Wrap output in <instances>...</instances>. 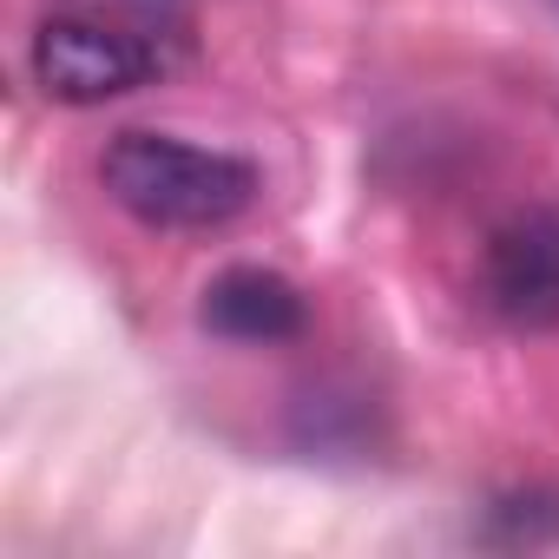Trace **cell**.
Wrapping results in <instances>:
<instances>
[{"instance_id":"obj_1","label":"cell","mask_w":559,"mask_h":559,"mask_svg":"<svg viewBox=\"0 0 559 559\" xmlns=\"http://www.w3.org/2000/svg\"><path fill=\"white\" fill-rule=\"evenodd\" d=\"M99 185L126 217H139L152 230H224L263 191L250 158L191 145L178 132H145V126L119 132L99 152Z\"/></svg>"},{"instance_id":"obj_2","label":"cell","mask_w":559,"mask_h":559,"mask_svg":"<svg viewBox=\"0 0 559 559\" xmlns=\"http://www.w3.org/2000/svg\"><path fill=\"white\" fill-rule=\"evenodd\" d=\"M158 73H165V53H158L152 27L112 21L93 8L47 14L34 34V80L60 106H106V99L152 86Z\"/></svg>"},{"instance_id":"obj_3","label":"cell","mask_w":559,"mask_h":559,"mask_svg":"<svg viewBox=\"0 0 559 559\" xmlns=\"http://www.w3.org/2000/svg\"><path fill=\"white\" fill-rule=\"evenodd\" d=\"M480 304L507 330H559V198H533L487 230Z\"/></svg>"},{"instance_id":"obj_4","label":"cell","mask_w":559,"mask_h":559,"mask_svg":"<svg viewBox=\"0 0 559 559\" xmlns=\"http://www.w3.org/2000/svg\"><path fill=\"white\" fill-rule=\"evenodd\" d=\"M198 323L224 343H297L310 330V304L290 284L284 270H263V263H230L204 284Z\"/></svg>"},{"instance_id":"obj_5","label":"cell","mask_w":559,"mask_h":559,"mask_svg":"<svg viewBox=\"0 0 559 559\" xmlns=\"http://www.w3.org/2000/svg\"><path fill=\"white\" fill-rule=\"evenodd\" d=\"M480 539H487V546H559V493H546V487L500 493V500L487 507Z\"/></svg>"},{"instance_id":"obj_6","label":"cell","mask_w":559,"mask_h":559,"mask_svg":"<svg viewBox=\"0 0 559 559\" xmlns=\"http://www.w3.org/2000/svg\"><path fill=\"white\" fill-rule=\"evenodd\" d=\"M73 8H93V14H112V21H165L178 0H73Z\"/></svg>"}]
</instances>
